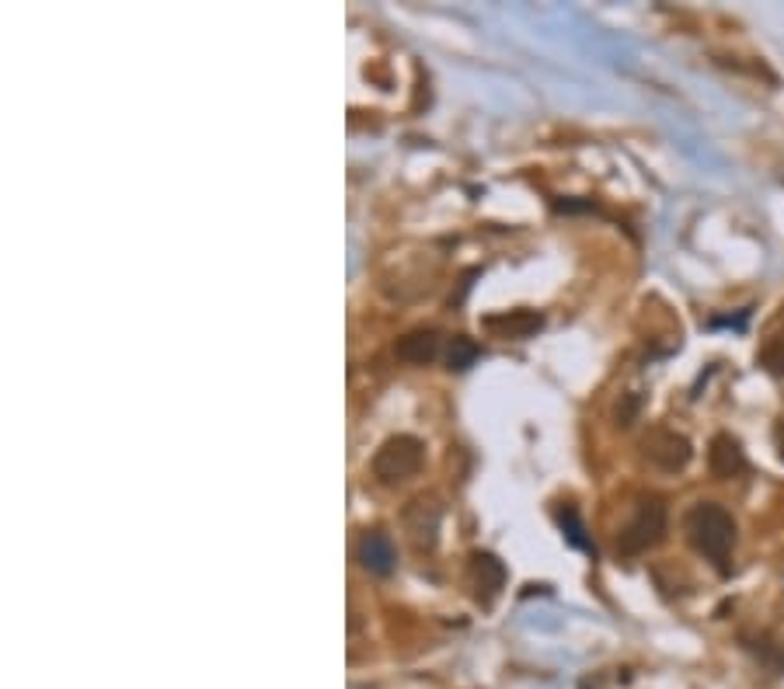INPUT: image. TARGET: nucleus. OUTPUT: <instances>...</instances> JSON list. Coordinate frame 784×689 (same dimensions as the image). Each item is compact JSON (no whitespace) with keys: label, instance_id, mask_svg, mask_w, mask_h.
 <instances>
[{"label":"nucleus","instance_id":"9d476101","mask_svg":"<svg viewBox=\"0 0 784 689\" xmlns=\"http://www.w3.org/2000/svg\"><path fill=\"white\" fill-rule=\"evenodd\" d=\"M477 355H482V348H477L471 338H464V335H457L453 342H450V355H447V363H450V369H468V366H474V359Z\"/></svg>","mask_w":784,"mask_h":689},{"label":"nucleus","instance_id":"7ed1b4c3","mask_svg":"<svg viewBox=\"0 0 784 689\" xmlns=\"http://www.w3.org/2000/svg\"><path fill=\"white\" fill-rule=\"evenodd\" d=\"M422 456H426V446L416 435H395L387 439L380 453L374 456V474L380 484H401L419 474Z\"/></svg>","mask_w":784,"mask_h":689},{"label":"nucleus","instance_id":"4468645a","mask_svg":"<svg viewBox=\"0 0 784 689\" xmlns=\"http://www.w3.org/2000/svg\"><path fill=\"white\" fill-rule=\"evenodd\" d=\"M774 446H777V456L784 460V418L777 421V429H774Z\"/></svg>","mask_w":784,"mask_h":689},{"label":"nucleus","instance_id":"0eeeda50","mask_svg":"<svg viewBox=\"0 0 784 689\" xmlns=\"http://www.w3.org/2000/svg\"><path fill=\"white\" fill-rule=\"evenodd\" d=\"M359 564L369 574H390L395 571V543H390L387 532L374 529L359 540Z\"/></svg>","mask_w":784,"mask_h":689},{"label":"nucleus","instance_id":"ddd939ff","mask_svg":"<svg viewBox=\"0 0 784 689\" xmlns=\"http://www.w3.org/2000/svg\"><path fill=\"white\" fill-rule=\"evenodd\" d=\"M638 397L635 394H631V397H624V405H617V426H631V421H635V411H638Z\"/></svg>","mask_w":784,"mask_h":689},{"label":"nucleus","instance_id":"f8f14e48","mask_svg":"<svg viewBox=\"0 0 784 689\" xmlns=\"http://www.w3.org/2000/svg\"><path fill=\"white\" fill-rule=\"evenodd\" d=\"M558 523H561V529H565V537H569L576 547H586V550H590V543H586L582 526H579V519H576L572 508H565V513H558Z\"/></svg>","mask_w":784,"mask_h":689},{"label":"nucleus","instance_id":"f03ea898","mask_svg":"<svg viewBox=\"0 0 784 689\" xmlns=\"http://www.w3.org/2000/svg\"><path fill=\"white\" fill-rule=\"evenodd\" d=\"M666 532V505L659 498H642L635 516L627 519V526L621 529L617 537V550L624 558H638L648 547H656Z\"/></svg>","mask_w":784,"mask_h":689},{"label":"nucleus","instance_id":"6e6552de","mask_svg":"<svg viewBox=\"0 0 784 689\" xmlns=\"http://www.w3.org/2000/svg\"><path fill=\"white\" fill-rule=\"evenodd\" d=\"M485 327L495 331L498 338H530L534 331L544 327V317L534 314V310H513V314L485 317Z\"/></svg>","mask_w":784,"mask_h":689},{"label":"nucleus","instance_id":"9b49d317","mask_svg":"<svg viewBox=\"0 0 784 689\" xmlns=\"http://www.w3.org/2000/svg\"><path fill=\"white\" fill-rule=\"evenodd\" d=\"M760 366L774 376H784V338H774L764 345V352H760Z\"/></svg>","mask_w":784,"mask_h":689},{"label":"nucleus","instance_id":"39448f33","mask_svg":"<svg viewBox=\"0 0 784 689\" xmlns=\"http://www.w3.org/2000/svg\"><path fill=\"white\" fill-rule=\"evenodd\" d=\"M471 585H474V595L488 606L492 599L506 589V564L498 561L495 553L474 550L471 553Z\"/></svg>","mask_w":784,"mask_h":689},{"label":"nucleus","instance_id":"423d86ee","mask_svg":"<svg viewBox=\"0 0 784 689\" xmlns=\"http://www.w3.org/2000/svg\"><path fill=\"white\" fill-rule=\"evenodd\" d=\"M708 463H711V474L718 481H732L747 471V453L743 446H739V439L722 432V435H715L711 439V453H708Z\"/></svg>","mask_w":784,"mask_h":689},{"label":"nucleus","instance_id":"20e7f679","mask_svg":"<svg viewBox=\"0 0 784 689\" xmlns=\"http://www.w3.org/2000/svg\"><path fill=\"white\" fill-rule=\"evenodd\" d=\"M642 453L652 466H659L666 474H677L690 463L694 450H690V439L680 435V432H669V429H656L648 432L645 442H642Z\"/></svg>","mask_w":784,"mask_h":689},{"label":"nucleus","instance_id":"1a4fd4ad","mask_svg":"<svg viewBox=\"0 0 784 689\" xmlns=\"http://www.w3.org/2000/svg\"><path fill=\"white\" fill-rule=\"evenodd\" d=\"M395 352H398V359H405L411 366H426L440 355V335H436V331H411V335H405L395 345Z\"/></svg>","mask_w":784,"mask_h":689},{"label":"nucleus","instance_id":"f257e3e1","mask_svg":"<svg viewBox=\"0 0 784 689\" xmlns=\"http://www.w3.org/2000/svg\"><path fill=\"white\" fill-rule=\"evenodd\" d=\"M684 529H687L690 547L701 553V558H708L722 574L732 571L729 558H732V547H735V519L726 513L722 505L697 502L684 519Z\"/></svg>","mask_w":784,"mask_h":689}]
</instances>
